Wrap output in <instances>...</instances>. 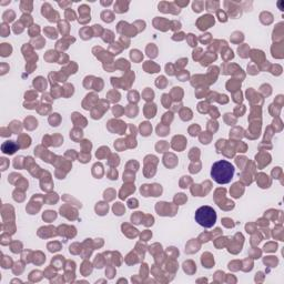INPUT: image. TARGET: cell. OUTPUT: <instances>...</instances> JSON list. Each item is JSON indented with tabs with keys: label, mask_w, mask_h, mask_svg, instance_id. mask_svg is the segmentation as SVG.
Instances as JSON below:
<instances>
[{
	"label": "cell",
	"mask_w": 284,
	"mask_h": 284,
	"mask_svg": "<svg viewBox=\"0 0 284 284\" xmlns=\"http://www.w3.org/2000/svg\"><path fill=\"white\" fill-rule=\"evenodd\" d=\"M233 164L226 160H220V161L213 163L211 168V178L219 184H226L231 182V180L234 175Z\"/></svg>",
	"instance_id": "cell-1"
},
{
	"label": "cell",
	"mask_w": 284,
	"mask_h": 284,
	"mask_svg": "<svg viewBox=\"0 0 284 284\" xmlns=\"http://www.w3.org/2000/svg\"><path fill=\"white\" fill-rule=\"evenodd\" d=\"M217 212L211 206H201L199 208L194 214L195 222L203 228L210 229L217 222Z\"/></svg>",
	"instance_id": "cell-2"
},
{
	"label": "cell",
	"mask_w": 284,
	"mask_h": 284,
	"mask_svg": "<svg viewBox=\"0 0 284 284\" xmlns=\"http://www.w3.org/2000/svg\"><path fill=\"white\" fill-rule=\"evenodd\" d=\"M17 149H19V145L15 142V141H6V142H4L2 143V145H1V151H2V153H5V154H9V156H11V154H13L16 151H17Z\"/></svg>",
	"instance_id": "cell-3"
},
{
	"label": "cell",
	"mask_w": 284,
	"mask_h": 284,
	"mask_svg": "<svg viewBox=\"0 0 284 284\" xmlns=\"http://www.w3.org/2000/svg\"><path fill=\"white\" fill-rule=\"evenodd\" d=\"M213 25H214V18L210 16V15L203 16V17H201L198 20V26H199L200 30H205V29L210 28L211 26H213Z\"/></svg>",
	"instance_id": "cell-4"
},
{
	"label": "cell",
	"mask_w": 284,
	"mask_h": 284,
	"mask_svg": "<svg viewBox=\"0 0 284 284\" xmlns=\"http://www.w3.org/2000/svg\"><path fill=\"white\" fill-rule=\"evenodd\" d=\"M11 208H12V206L9 205V204H5V205H2V209H1V215H2L4 221H10V220H13V217H15V214H13V209L9 212V210H10Z\"/></svg>",
	"instance_id": "cell-5"
},
{
	"label": "cell",
	"mask_w": 284,
	"mask_h": 284,
	"mask_svg": "<svg viewBox=\"0 0 284 284\" xmlns=\"http://www.w3.org/2000/svg\"><path fill=\"white\" fill-rule=\"evenodd\" d=\"M31 143V139L30 137L27 135V134H20L19 138H18V145L20 149H26L28 148L29 145Z\"/></svg>",
	"instance_id": "cell-6"
},
{
	"label": "cell",
	"mask_w": 284,
	"mask_h": 284,
	"mask_svg": "<svg viewBox=\"0 0 284 284\" xmlns=\"http://www.w3.org/2000/svg\"><path fill=\"white\" fill-rule=\"evenodd\" d=\"M12 52V47L9 43H1L0 46V56L1 57H9Z\"/></svg>",
	"instance_id": "cell-7"
},
{
	"label": "cell",
	"mask_w": 284,
	"mask_h": 284,
	"mask_svg": "<svg viewBox=\"0 0 284 284\" xmlns=\"http://www.w3.org/2000/svg\"><path fill=\"white\" fill-rule=\"evenodd\" d=\"M34 86L36 87V89L39 90V91H43L47 87V82H46V79H43L42 77H38L37 79H34Z\"/></svg>",
	"instance_id": "cell-8"
},
{
	"label": "cell",
	"mask_w": 284,
	"mask_h": 284,
	"mask_svg": "<svg viewBox=\"0 0 284 284\" xmlns=\"http://www.w3.org/2000/svg\"><path fill=\"white\" fill-rule=\"evenodd\" d=\"M15 18H16V13H15L13 10H6V11L2 13V20H4V22L6 23H9L11 22V21H13Z\"/></svg>",
	"instance_id": "cell-9"
},
{
	"label": "cell",
	"mask_w": 284,
	"mask_h": 284,
	"mask_svg": "<svg viewBox=\"0 0 284 284\" xmlns=\"http://www.w3.org/2000/svg\"><path fill=\"white\" fill-rule=\"evenodd\" d=\"M37 126H38V121L32 117H29L25 120V127L28 130H34V128H37Z\"/></svg>",
	"instance_id": "cell-10"
},
{
	"label": "cell",
	"mask_w": 284,
	"mask_h": 284,
	"mask_svg": "<svg viewBox=\"0 0 284 284\" xmlns=\"http://www.w3.org/2000/svg\"><path fill=\"white\" fill-rule=\"evenodd\" d=\"M134 185H126V188H122V190L120 191V198L121 199H126L128 194H130L131 192H134Z\"/></svg>",
	"instance_id": "cell-11"
},
{
	"label": "cell",
	"mask_w": 284,
	"mask_h": 284,
	"mask_svg": "<svg viewBox=\"0 0 284 284\" xmlns=\"http://www.w3.org/2000/svg\"><path fill=\"white\" fill-rule=\"evenodd\" d=\"M128 5H129V2H123V1L121 2V1H119V2H117V4L114 5V10H116V12L122 13V12L128 10Z\"/></svg>",
	"instance_id": "cell-12"
},
{
	"label": "cell",
	"mask_w": 284,
	"mask_h": 284,
	"mask_svg": "<svg viewBox=\"0 0 284 284\" xmlns=\"http://www.w3.org/2000/svg\"><path fill=\"white\" fill-rule=\"evenodd\" d=\"M8 128L10 129V131H11L12 133H18V132H20V130H21V123L19 122V121H17V120H13V121L8 126Z\"/></svg>",
	"instance_id": "cell-13"
},
{
	"label": "cell",
	"mask_w": 284,
	"mask_h": 284,
	"mask_svg": "<svg viewBox=\"0 0 284 284\" xmlns=\"http://www.w3.org/2000/svg\"><path fill=\"white\" fill-rule=\"evenodd\" d=\"M140 130H141V134L147 137V135H149L151 133L152 128H151V126L148 122H143L141 123V126H140Z\"/></svg>",
	"instance_id": "cell-14"
},
{
	"label": "cell",
	"mask_w": 284,
	"mask_h": 284,
	"mask_svg": "<svg viewBox=\"0 0 284 284\" xmlns=\"http://www.w3.org/2000/svg\"><path fill=\"white\" fill-rule=\"evenodd\" d=\"M95 211H97L98 214H100V215H104L107 212H108V204L103 203V202L98 203L97 206H95Z\"/></svg>",
	"instance_id": "cell-15"
},
{
	"label": "cell",
	"mask_w": 284,
	"mask_h": 284,
	"mask_svg": "<svg viewBox=\"0 0 284 284\" xmlns=\"http://www.w3.org/2000/svg\"><path fill=\"white\" fill-rule=\"evenodd\" d=\"M20 9L25 13L31 12V10H32V2H30V1H21L20 2Z\"/></svg>",
	"instance_id": "cell-16"
},
{
	"label": "cell",
	"mask_w": 284,
	"mask_h": 284,
	"mask_svg": "<svg viewBox=\"0 0 284 284\" xmlns=\"http://www.w3.org/2000/svg\"><path fill=\"white\" fill-rule=\"evenodd\" d=\"M0 34L1 37H8L10 34V28H9V23L2 22L0 26Z\"/></svg>",
	"instance_id": "cell-17"
},
{
	"label": "cell",
	"mask_w": 284,
	"mask_h": 284,
	"mask_svg": "<svg viewBox=\"0 0 284 284\" xmlns=\"http://www.w3.org/2000/svg\"><path fill=\"white\" fill-rule=\"evenodd\" d=\"M10 249L13 253H19L21 249H22V243L21 242H18V241H13L10 243Z\"/></svg>",
	"instance_id": "cell-18"
},
{
	"label": "cell",
	"mask_w": 284,
	"mask_h": 284,
	"mask_svg": "<svg viewBox=\"0 0 284 284\" xmlns=\"http://www.w3.org/2000/svg\"><path fill=\"white\" fill-rule=\"evenodd\" d=\"M231 193H232V195H233L234 198H239L243 193V188H240L239 189V183H235L233 185L232 190H231Z\"/></svg>",
	"instance_id": "cell-19"
},
{
	"label": "cell",
	"mask_w": 284,
	"mask_h": 284,
	"mask_svg": "<svg viewBox=\"0 0 284 284\" xmlns=\"http://www.w3.org/2000/svg\"><path fill=\"white\" fill-rule=\"evenodd\" d=\"M101 18H102V20L106 21V22H111L112 20H113V15H112L111 11L104 10V11L101 13Z\"/></svg>",
	"instance_id": "cell-20"
},
{
	"label": "cell",
	"mask_w": 284,
	"mask_h": 284,
	"mask_svg": "<svg viewBox=\"0 0 284 284\" xmlns=\"http://www.w3.org/2000/svg\"><path fill=\"white\" fill-rule=\"evenodd\" d=\"M1 265H2L4 269H9V267H11V265H12V260L9 257V256L4 255L2 256V259H1Z\"/></svg>",
	"instance_id": "cell-21"
},
{
	"label": "cell",
	"mask_w": 284,
	"mask_h": 284,
	"mask_svg": "<svg viewBox=\"0 0 284 284\" xmlns=\"http://www.w3.org/2000/svg\"><path fill=\"white\" fill-rule=\"evenodd\" d=\"M16 185H17V188L19 190H21V191H25V190L28 189V181H26L25 179L21 177V178L19 179V181H18L17 183H16Z\"/></svg>",
	"instance_id": "cell-22"
},
{
	"label": "cell",
	"mask_w": 284,
	"mask_h": 284,
	"mask_svg": "<svg viewBox=\"0 0 284 284\" xmlns=\"http://www.w3.org/2000/svg\"><path fill=\"white\" fill-rule=\"evenodd\" d=\"M180 116H181V119H182V120L188 121V120H190V119L192 118V112H191L190 109H183V110L181 111V113H180Z\"/></svg>",
	"instance_id": "cell-23"
},
{
	"label": "cell",
	"mask_w": 284,
	"mask_h": 284,
	"mask_svg": "<svg viewBox=\"0 0 284 284\" xmlns=\"http://www.w3.org/2000/svg\"><path fill=\"white\" fill-rule=\"evenodd\" d=\"M42 217H43V220H46V221H52V220H55L57 217V214L55 211H47L43 213V215H42Z\"/></svg>",
	"instance_id": "cell-24"
},
{
	"label": "cell",
	"mask_w": 284,
	"mask_h": 284,
	"mask_svg": "<svg viewBox=\"0 0 284 284\" xmlns=\"http://www.w3.org/2000/svg\"><path fill=\"white\" fill-rule=\"evenodd\" d=\"M148 63L145 65V66H149V68H144L145 70H147V72L149 73H154V72H158V70H159V67L156 66V65H154L153 62L151 61H147Z\"/></svg>",
	"instance_id": "cell-25"
},
{
	"label": "cell",
	"mask_w": 284,
	"mask_h": 284,
	"mask_svg": "<svg viewBox=\"0 0 284 284\" xmlns=\"http://www.w3.org/2000/svg\"><path fill=\"white\" fill-rule=\"evenodd\" d=\"M49 122H50L51 126H53V127L59 126V122H60V117H59V114H58V113H53V114L49 118Z\"/></svg>",
	"instance_id": "cell-26"
},
{
	"label": "cell",
	"mask_w": 284,
	"mask_h": 284,
	"mask_svg": "<svg viewBox=\"0 0 284 284\" xmlns=\"http://www.w3.org/2000/svg\"><path fill=\"white\" fill-rule=\"evenodd\" d=\"M20 21H21V22H22L23 25H25V26H27V27H28V26H30V25L32 23V18L30 17L28 13H23L22 16H21V19H20Z\"/></svg>",
	"instance_id": "cell-27"
},
{
	"label": "cell",
	"mask_w": 284,
	"mask_h": 284,
	"mask_svg": "<svg viewBox=\"0 0 284 284\" xmlns=\"http://www.w3.org/2000/svg\"><path fill=\"white\" fill-rule=\"evenodd\" d=\"M23 26H25V25H23V23L21 22V21L15 22L13 27H12V28H13V32H15V34H21V32L23 31V28H25Z\"/></svg>",
	"instance_id": "cell-28"
},
{
	"label": "cell",
	"mask_w": 284,
	"mask_h": 284,
	"mask_svg": "<svg viewBox=\"0 0 284 284\" xmlns=\"http://www.w3.org/2000/svg\"><path fill=\"white\" fill-rule=\"evenodd\" d=\"M10 241H11V240H10V234L9 233L4 232V233L1 234V240H0L1 245H9Z\"/></svg>",
	"instance_id": "cell-29"
},
{
	"label": "cell",
	"mask_w": 284,
	"mask_h": 284,
	"mask_svg": "<svg viewBox=\"0 0 284 284\" xmlns=\"http://www.w3.org/2000/svg\"><path fill=\"white\" fill-rule=\"evenodd\" d=\"M124 206L121 205V203H116L114 204V206H113V212H114V214H117V215H121V214H123V212H124Z\"/></svg>",
	"instance_id": "cell-30"
},
{
	"label": "cell",
	"mask_w": 284,
	"mask_h": 284,
	"mask_svg": "<svg viewBox=\"0 0 284 284\" xmlns=\"http://www.w3.org/2000/svg\"><path fill=\"white\" fill-rule=\"evenodd\" d=\"M151 187H152V188H151V192H152L153 196H158V195L161 194V192H162L161 185H159V184H153V185H151Z\"/></svg>",
	"instance_id": "cell-31"
},
{
	"label": "cell",
	"mask_w": 284,
	"mask_h": 284,
	"mask_svg": "<svg viewBox=\"0 0 284 284\" xmlns=\"http://www.w3.org/2000/svg\"><path fill=\"white\" fill-rule=\"evenodd\" d=\"M153 97H154L153 91L151 89H149V88H147V90L143 92V99H145L147 101H151L153 99Z\"/></svg>",
	"instance_id": "cell-32"
},
{
	"label": "cell",
	"mask_w": 284,
	"mask_h": 284,
	"mask_svg": "<svg viewBox=\"0 0 284 284\" xmlns=\"http://www.w3.org/2000/svg\"><path fill=\"white\" fill-rule=\"evenodd\" d=\"M169 131H170V129L168 128V127H163V126H159V127L156 128V132H158L159 135H161V137L167 135Z\"/></svg>",
	"instance_id": "cell-33"
},
{
	"label": "cell",
	"mask_w": 284,
	"mask_h": 284,
	"mask_svg": "<svg viewBox=\"0 0 284 284\" xmlns=\"http://www.w3.org/2000/svg\"><path fill=\"white\" fill-rule=\"evenodd\" d=\"M131 59L135 62H139L142 59V55L140 53V51L138 50H132L131 51Z\"/></svg>",
	"instance_id": "cell-34"
},
{
	"label": "cell",
	"mask_w": 284,
	"mask_h": 284,
	"mask_svg": "<svg viewBox=\"0 0 284 284\" xmlns=\"http://www.w3.org/2000/svg\"><path fill=\"white\" fill-rule=\"evenodd\" d=\"M21 178L20 174H17V173H11L9 177H8V181L12 184H16L19 181V179Z\"/></svg>",
	"instance_id": "cell-35"
},
{
	"label": "cell",
	"mask_w": 284,
	"mask_h": 284,
	"mask_svg": "<svg viewBox=\"0 0 284 284\" xmlns=\"http://www.w3.org/2000/svg\"><path fill=\"white\" fill-rule=\"evenodd\" d=\"M129 107L130 108H128V110H127V114H128L129 118H134L135 114L138 113V109H137L135 106H129Z\"/></svg>",
	"instance_id": "cell-36"
},
{
	"label": "cell",
	"mask_w": 284,
	"mask_h": 284,
	"mask_svg": "<svg viewBox=\"0 0 284 284\" xmlns=\"http://www.w3.org/2000/svg\"><path fill=\"white\" fill-rule=\"evenodd\" d=\"M187 200H188V198H187L184 194H182V193L177 194V196L174 198V202H175L177 204H182V203H184Z\"/></svg>",
	"instance_id": "cell-37"
},
{
	"label": "cell",
	"mask_w": 284,
	"mask_h": 284,
	"mask_svg": "<svg viewBox=\"0 0 284 284\" xmlns=\"http://www.w3.org/2000/svg\"><path fill=\"white\" fill-rule=\"evenodd\" d=\"M39 26H37V25H34L31 28L29 29V34H30V37H36V36H38L39 34Z\"/></svg>",
	"instance_id": "cell-38"
},
{
	"label": "cell",
	"mask_w": 284,
	"mask_h": 284,
	"mask_svg": "<svg viewBox=\"0 0 284 284\" xmlns=\"http://www.w3.org/2000/svg\"><path fill=\"white\" fill-rule=\"evenodd\" d=\"M169 148L168 143H165V141H160V143L156 144V150L158 152H164Z\"/></svg>",
	"instance_id": "cell-39"
},
{
	"label": "cell",
	"mask_w": 284,
	"mask_h": 284,
	"mask_svg": "<svg viewBox=\"0 0 284 284\" xmlns=\"http://www.w3.org/2000/svg\"><path fill=\"white\" fill-rule=\"evenodd\" d=\"M48 248H49L50 252H56V251L60 250V244L58 242H51V243L48 244Z\"/></svg>",
	"instance_id": "cell-40"
},
{
	"label": "cell",
	"mask_w": 284,
	"mask_h": 284,
	"mask_svg": "<svg viewBox=\"0 0 284 284\" xmlns=\"http://www.w3.org/2000/svg\"><path fill=\"white\" fill-rule=\"evenodd\" d=\"M45 32L48 34V37H49V38H51V39H55V38H57V32H56V30H55L53 28H46Z\"/></svg>",
	"instance_id": "cell-41"
},
{
	"label": "cell",
	"mask_w": 284,
	"mask_h": 284,
	"mask_svg": "<svg viewBox=\"0 0 284 284\" xmlns=\"http://www.w3.org/2000/svg\"><path fill=\"white\" fill-rule=\"evenodd\" d=\"M0 163H1V171H6L7 168L9 167V160L6 158H1L0 159Z\"/></svg>",
	"instance_id": "cell-42"
},
{
	"label": "cell",
	"mask_w": 284,
	"mask_h": 284,
	"mask_svg": "<svg viewBox=\"0 0 284 284\" xmlns=\"http://www.w3.org/2000/svg\"><path fill=\"white\" fill-rule=\"evenodd\" d=\"M23 158L22 156H18V158H16L15 159V162H13V165H15V168L16 169H21L22 168V160Z\"/></svg>",
	"instance_id": "cell-43"
},
{
	"label": "cell",
	"mask_w": 284,
	"mask_h": 284,
	"mask_svg": "<svg viewBox=\"0 0 284 284\" xmlns=\"http://www.w3.org/2000/svg\"><path fill=\"white\" fill-rule=\"evenodd\" d=\"M156 86L158 87H160V88H164L165 86H167V81H165V78L164 77H159V78L156 79Z\"/></svg>",
	"instance_id": "cell-44"
},
{
	"label": "cell",
	"mask_w": 284,
	"mask_h": 284,
	"mask_svg": "<svg viewBox=\"0 0 284 284\" xmlns=\"http://www.w3.org/2000/svg\"><path fill=\"white\" fill-rule=\"evenodd\" d=\"M128 97H129V100L131 101V102H133V101L137 102V101L139 100L138 99V92H135V91H130Z\"/></svg>",
	"instance_id": "cell-45"
},
{
	"label": "cell",
	"mask_w": 284,
	"mask_h": 284,
	"mask_svg": "<svg viewBox=\"0 0 284 284\" xmlns=\"http://www.w3.org/2000/svg\"><path fill=\"white\" fill-rule=\"evenodd\" d=\"M142 217V213L141 212H137L135 214H133L132 215V217H131V220H132V222H134V223H137V224H139V223H141L140 221V217Z\"/></svg>",
	"instance_id": "cell-46"
},
{
	"label": "cell",
	"mask_w": 284,
	"mask_h": 284,
	"mask_svg": "<svg viewBox=\"0 0 284 284\" xmlns=\"http://www.w3.org/2000/svg\"><path fill=\"white\" fill-rule=\"evenodd\" d=\"M202 8H203V2H198V1L193 2V10L195 12H200Z\"/></svg>",
	"instance_id": "cell-47"
},
{
	"label": "cell",
	"mask_w": 284,
	"mask_h": 284,
	"mask_svg": "<svg viewBox=\"0 0 284 284\" xmlns=\"http://www.w3.org/2000/svg\"><path fill=\"white\" fill-rule=\"evenodd\" d=\"M0 71H1V72H0L1 76L6 74V73L9 71V66H8L7 63H1V65H0Z\"/></svg>",
	"instance_id": "cell-48"
},
{
	"label": "cell",
	"mask_w": 284,
	"mask_h": 284,
	"mask_svg": "<svg viewBox=\"0 0 284 284\" xmlns=\"http://www.w3.org/2000/svg\"><path fill=\"white\" fill-rule=\"evenodd\" d=\"M187 39H188V41H189L190 46H192V47H194V46H196V39H195V37L193 36V34H188V37H187Z\"/></svg>",
	"instance_id": "cell-49"
},
{
	"label": "cell",
	"mask_w": 284,
	"mask_h": 284,
	"mask_svg": "<svg viewBox=\"0 0 284 284\" xmlns=\"http://www.w3.org/2000/svg\"><path fill=\"white\" fill-rule=\"evenodd\" d=\"M123 112V109L120 106H116L113 108V114H116V117H120V114Z\"/></svg>",
	"instance_id": "cell-50"
},
{
	"label": "cell",
	"mask_w": 284,
	"mask_h": 284,
	"mask_svg": "<svg viewBox=\"0 0 284 284\" xmlns=\"http://www.w3.org/2000/svg\"><path fill=\"white\" fill-rule=\"evenodd\" d=\"M189 131H190V134L194 137V135H196V134H198L196 132H199V131H200V127H199V126H193V127H191V128H190Z\"/></svg>",
	"instance_id": "cell-51"
},
{
	"label": "cell",
	"mask_w": 284,
	"mask_h": 284,
	"mask_svg": "<svg viewBox=\"0 0 284 284\" xmlns=\"http://www.w3.org/2000/svg\"><path fill=\"white\" fill-rule=\"evenodd\" d=\"M10 134H12V132L8 127L7 128H1V137H9Z\"/></svg>",
	"instance_id": "cell-52"
},
{
	"label": "cell",
	"mask_w": 284,
	"mask_h": 284,
	"mask_svg": "<svg viewBox=\"0 0 284 284\" xmlns=\"http://www.w3.org/2000/svg\"><path fill=\"white\" fill-rule=\"evenodd\" d=\"M217 6H219V2H214V4H213V2H210V1H209V2H206V8H208V10H210V11H212V10H215L214 8H215V7H217Z\"/></svg>",
	"instance_id": "cell-53"
},
{
	"label": "cell",
	"mask_w": 284,
	"mask_h": 284,
	"mask_svg": "<svg viewBox=\"0 0 284 284\" xmlns=\"http://www.w3.org/2000/svg\"><path fill=\"white\" fill-rule=\"evenodd\" d=\"M112 194H114V191L113 190H108V191L104 192V198L107 200H112L113 199V195Z\"/></svg>",
	"instance_id": "cell-54"
},
{
	"label": "cell",
	"mask_w": 284,
	"mask_h": 284,
	"mask_svg": "<svg viewBox=\"0 0 284 284\" xmlns=\"http://www.w3.org/2000/svg\"><path fill=\"white\" fill-rule=\"evenodd\" d=\"M217 17H219V20L222 21V22H225V21H226V16H225V13H224L223 11H221V10L217 11Z\"/></svg>",
	"instance_id": "cell-55"
},
{
	"label": "cell",
	"mask_w": 284,
	"mask_h": 284,
	"mask_svg": "<svg viewBox=\"0 0 284 284\" xmlns=\"http://www.w3.org/2000/svg\"><path fill=\"white\" fill-rule=\"evenodd\" d=\"M66 17H67L69 20H74L76 15H74V12L71 11L70 9H67V11H66Z\"/></svg>",
	"instance_id": "cell-56"
},
{
	"label": "cell",
	"mask_w": 284,
	"mask_h": 284,
	"mask_svg": "<svg viewBox=\"0 0 284 284\" xmlns=\"http://www.w3.org/2000/svg\"><path fill=\"white\" fill-rule=\"evenodd\" d=\"M169 98H170L169 95H163V104L165 106V108H169V106H170V99Z\"/></svg>",
	"instance_id": "cell-57"
},
{
	"label": "cell",
	"mask_w": 284,
	"mask_h": 284,
	"mask_svg": "<svg viewBox=\"0 0 284 284\" xmlns=\"http://www.w3.org/2000/svg\"><path fill=\"white\" fill-rule=\"evenodd\" d=\"M151 236H152V233H151V232H149V231L141 234V239H143V241H148Z\"/></svg>",
	"instance_id": "cell-58"
},
{
	"label": "cell",
	"mask_w": 284,
	"mask_h": 284,
	"mask_svg": "<svg viewBox=\"0 0 284 284\" xmlns=\"http://www.w3.org/2000/svg\"><path fill=\"white\" fill-rule=\"evenodd\" d=\"M26 99H28V100H30V99H34V98H37V93H34V92H31V91H29V92H27L26 93Z\"/></svg>",
	"instance_id": "cell-59"
},
{
	"label": "cell",
	"mask_w": 284,
	"mask_h": 284,
	"mask_svg": "<svg viewBox=\"0 0 284 284\" xmlns=\"http://www.w3.org/2000/svg\"><path fill=\"white\" fill-rule=\"evenodd\" d=\"M210 36H211V34H203V36H202V37H201V38H200V41H201V42H203V43H204V42H206V41H208V39H211V37H210Z\"/></svg>",
	"instance_id": "cell-60"
},
{
	"label": "cell",
	"mask_w": 284,
	"mask_h": 284,
	"mask_svg": "<svg viewBox=\"0 0 284 284\" xmlns=\"http://www.w3.org/2000/svg\"><path fill=\"white\" fill-rule=\"evenodd\" d=\"M179 79L181 80V81H185L187 79L189 78V72H187V71H183V74L182 76H178Z\"/></svg>",
	"instance_id": "cell-61"
},
{
	"label": "cell",
	"mask_w": 284,
	"mask_h": 284,
	"mask_svg": "<svg viewBox=\"0 0 284 284\" xmlns=\"http://www.w3.org/2000/svg\"><path fill=\"white\" fill-rule=\"evenodd\" d=\"M129 206H130V208H137V206H138V201L135 200V199L130 200L129 201Z\"/></svg>",
	"instance_id": "cell-62"
},
{
	"label": "cell",
	"mask_w": 284,
	"mask_h": 284,
	"mask_svg": "<svg viewBox=\"0 0 284 284\" xmlns=\"http://www.w3.org/2000/svg\"><path fill=\"white\" fill-rule=\"evenodd\" d=\"M8 4H10V1H1V2H0L1 6H6V5H8Z\"/></svg>",
	"instance_id": "cell-63"
}]
</instances>
